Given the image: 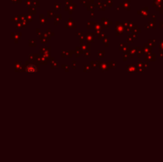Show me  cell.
Returning a JSON list of instances; mask_svg holds the SVG:
<instances>
[{"label":"cell","mask_w":163,"mask_h":162,"mask_svg":"<svg viewBox=\"0 0 163 162\" xmlns=\"http://www.w3.org/2000/svg\"><path fill=\"white\" fill-rule=\"evenodd\" d=\"M26 72H36L37 71V68L34 66V65H29L26 69Z\"/></svg>","instance_id":"obj_1"}]
</instances>
